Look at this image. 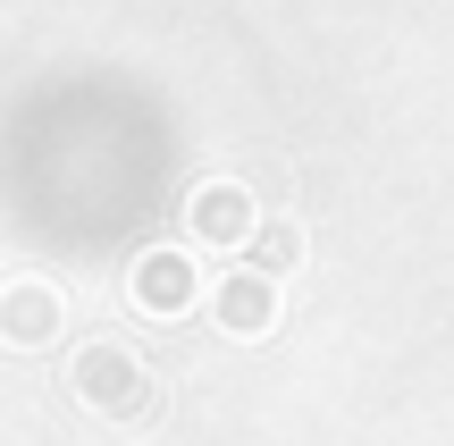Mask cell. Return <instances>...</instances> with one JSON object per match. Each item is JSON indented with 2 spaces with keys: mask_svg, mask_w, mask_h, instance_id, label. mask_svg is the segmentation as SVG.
Returning <instances> with one entry per match:
<instances>
[{
  "mask_svg": "<svg viewBox=\"0 0 454 446\" xmlns=\"http://www.w3.org/2000/svg\"><path fill=\"white\" fill-rule=\"evenodd\" d=\"M244 228H253V202H244V185H202V194H194V236L236 245Z\"/></svg>",
  "mask_w": 454,
  "mask_h": 446,
  "instance_id": "obj_4",
  "label": "cell"
},
{
  "mask_svg": "<svg viewBox=\"0 0 454 446\" xmlns=\"http://www.w3.org/2000/svg\"><path fill=\"white\" fill-rule=\"evenodd\" d=\"M76 396L101 404V413H144L152 387H144V371H135V354H118V346H84V354H76Z\"/></svg>",
  "mask_w": 454,
  "mask_h": 446,
  "instance_id": "obj_1",
  "label": "cell"
},
{
  "mask_svg": "<svg viewBox=\"0 0 454 446\" xmlns=\"http://www.w3.org/2000/svg\"><path fill=\"white\" fill-rule=\"evenodd\" d=\"M219 320L236 337H261V329H270V278H227L219 286Z\"/></svg>",
  "mask_w": 454,
  "mask_h": 446,
  "instance_id": "obj_5",
  "label": "cell"
},
{
  "mask_svg": "<svg viewBox=\"0 0 454 446\" xmlns=\"http://www.w3.org/2000/svg\"><path fill=\"white\" fill-rule=\"evenodd\" d=\"M185 295H194L185 253H144V262H135V303H144V312H177Z\"/></svg>",
  "mask_w": 454,
  "mask_h": 446,
  "instance_id": "obj_2",
  "label": "cell"
},
{
  "mask_svg": "<svg viewBox=\"0 0 454 446\" xmlns=\"http://www.w3.org/2000/svg\"><path fill=\"white\" fill-rule=\"evenodd\" d=\"M261 262H270V270L294 262V228H261Z\"/></svg>",
  "mask_w": 454,
  "mask_h": 446,
  "instance_id": "obj_6",
  "label": "cell"
},
{
  "mask_svg": "<svg viewBox=\"0 0 454 446\" xmlns=\"http://www.w3.org/2000/svg\"><path fill=\"white\" fill-rule=\"evenodd\" d=\"M59 329V295L51 286H9L0 295V337L9 346H34V337H51Z\"/></svg>",
  "mask_w": 454,
  "mask_h": 446,
  "instance_id": "obj_3",
  "label": "cell"
}]
</instances>
